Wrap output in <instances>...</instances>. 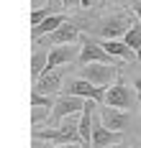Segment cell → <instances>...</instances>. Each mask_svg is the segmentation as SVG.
Segmentation results:
<instances>
[{"mask_svg": "<svg viewBox=\"0 0 141 148\" xmlns=\"http://www.w3.org/2000/svg\"><path fill=\"white\" fill-rule=\"evenodd\" d=\"M31 110H33V115H31V123H33V128H39V125H41L44 120H49V118H51L49 112H51L54 107H41V105H31Z\"/></svg>", "mask_w": 141, "mask_h": 148, "instance_id": "obj_16", "label": "cell"}, {"mask_svg": "<svg viewBox=\"0 0 141 148\" xmlns=\"http://www.w3.org/2000/svg\"><path fill=\"white\" fill-rule=\"evenodd\" d=\"M113 143H121V133L110 130L103 120H95L93 125V148H110Z\"/></svg>", "mask_w": 141, "mask_h": 148, "instance_id": "obj_9", "label": "cell"}, {"mask_svg": "<svg viewBox=\"0 0 141 148\" xmlns=\"http://www.w3.org/2000/svg\"><path fill=\"white\" fill-rule=\"evenodd\" d=\"M64 21V15H49L46 21H41L39 26H31V33H33V41H39V38H44V36H49V33H54V31L62 26Z\"/></svg>", "mask_w": 141, "mask_h": 148, "instance_id": "obj_13", "label": "cell"}, {"mask_svg": "<svg viewBox=\"0 0 141 148\" xmlns=\"http://www.w3.org/2000/svg\"><path fill=\"white\" fill-rule=\"evenodd\" d=\"M64 8H75V5H79V0H62Z\"/></svg>", "mask_w": 141, "mask_h": 148, "instance_id": "obj_22", "label": "cell"}, {"mask_svg": "<svg viewBox=\"0 0 141 148\" xmlns=\"http://www.w3.org/2000/svg\"><path fill=\"white\" fill-rule=\"evenodd\" d=\"M79 38V28L75 26V23H69V21H64L59 28L54 31V33H49V36H44V44H51V46H59V44H77ZM41 41V38H39Z\"/></svg>", "mask_w": 141, "mask_h": 148, "instance_id": "obj_8", "label": "cell"}, {"mask_svg": "<svg viewBox=\"0 0 141 148\" xmlns=\"http://www.w3.org/2000/svg\"><path fill=\"white\" fill-rule=\"evenodd\" d=\"M79 5H82V8H95L97 0H79Z\"/></svg>", "mask_w": 141, "mask_h": 148, "instance_id": "obj_20", "label": "cell"}, {"mask_svg": "<svg viewBox=\"0 0 141 148\" xmlns=\"http://www.w3.org/2000/svg\"><path fill=\"white\" fill-rule=\"evenodd\" d=\"M82 51V44H59V46H51L49 51V64H46V72H54L57 66H64L69 61H75Z\"/></svg>", "mask_w": 141, "mask_h": 148, "instance_id": "obj_6", "label": "cell"}, {"mask_svg": "<svg viewBox=\"0 0 141 148\" xmlns=\"http://www.w3.org/2000/svg\"><path fill=\"white\" fill-rule=\"evenodd\" d=\"M131 8H133V13L139 15V21H141V0H133V3H131Z\"/></svg>", "mask_w": 141, "mask_h": 148, "instance_id": "obj_19", "label": "cell"}, {"mask_svg": "<svg viewBox=\"0 0 141 148\" xmlns=\"http://www.w3.org/2000/svg\"><path fill=\"white\" fill-rule=\"evenodd\" d=\"M49 15H54V10H51V5H44V8H36L31 13V26H39L41 21H46Z\"/></svg>", "mask_w": 141, "mask_h": 148, "instance_id": "obj_17", "label": "cell"}, {"mask_svg": "<svg viewBox=\"0 0 141 148\" xmlns=\"http://www.w3.org/2000/svg\"><path fill=\"white\" fill-rule=\"evenodd\" d=\"M105 105H110V107H121V110H133L136 97H133V92L126 87L123 82H115V84H110L108 92H105Z\"/></svg>", "mask_w": 141, "mask_h": 148, "instance_id": "obj_7", "label": "cell"}, {"mask_svg": "<svg viewBox=\"0 0 141 148\" xmlns=\"http://www.w3.org/2000/svg\"><path fill=\"white\" fill-rule=\"evenodd\" d=\"M46 64H49V51H33V56H31V77L33 79H39L46 72Z\"/></svg>", "mask_w": 141, "mask_h": 148, "instance_id": "obj_14", "label": "cell"}, {"mask_svg": "<svg viewBox=\"0 0 141 148\" xmlns=\"http://www.w3.org/2000/svg\"><path fill=\"white\" fill-rule=\"evenodd\" d=\"M79 77H82V79H90L97 87H110V82H115V77H118V69H115V64L90 61V64H82Z\"/></svg>", "mask_w": 141, "mask_h": 148, "instance_id": "obj_1", "label": "cell"}, {"mask_svg": "<svg viewBox=\"0 0 141 148\" xmlns=\"http://www.w3.org/2000/svg\"><path fill=\"white\" fill-rule=\"evenodd\" d=\"M136 148H141V143H136Z\"/></svg>", "mask_w": 141, "mask_h": 148, "instance_id": "obj_25", "label": "cell"}, {"mask_svg": "<svg viewBox=\"0 0 141 148\" xmlns=\"http://www.w3.org/2000/svg\"><path fill=\"white\" fill-rule=\"evenodd\" d=\"M87 100L79 97V95H62L57 102H54V110H51V120L59 123L62 118H69V115H79L85 110Z\"/></svg>", "mask_w": 141, "mask_h": 148, "instance_id": "obj_4", "label": "cell"}, {"mask_svg": "<svg viewBox=\"0 0 141 148\" xmlns=\"http://www.w3.org/2000/svg\"><path fill=\"white\" fill-rule=\"evenodd\" d=\"M133 87H136V92L141 95V77H136V79H133Z\"/></svg>", "mask_w": 141, "mask_h": 148, "instance_id": "obj_23", "label": "cell"}, {"mask_svg": "<svg viewBox=\"0 0 141 148\" xmlns=\"http://www.w3.org/2000/svg\"><path fill=\"white\" fill-rule=\"evenodd\" d=\"M79 44H82V51H79L77 61L79 64H90V61H103V64H118V56H113V54H108L103 46H100V41H90V38H79Z\"/></svg>", "mask_w": 141, "mask_h": 148, "instance_id": "obj_3", "label": "cell"}, {"mask_svg": "<svg viewBox=\"0 0 141 148\" xmlns=\"http://www.w3.org/2000/svg\"><path fill=\"white\" fill-rule=\"evenodd\" d=\"M133 23L126 18V15L115 13V15H108V18H103V21H97V26H95V33L100 36V38H123L126 31L131 28Z\"/></svg>", "mask_w": 141, "mask_h": 148, "instance_id": "obj_2", "label": "cell"}, {"mask_svg": "<svg viewBox=\"0 0 141 148\" xmlns=\"http://www.w3.org/2000/svg\"><path fill=\"white\" fill-rule=\"evenodd\" d=\"M59 87H62V74L57 72V69H54V72H44L36 82H33V89L41 92V95H57Z\"/></svg>", "mask_w": 141, "mask_h": 148, "instance_id": "obj_12", "label": "cell"}, {"mask_svg": "<svg viewBox=\"0 0 141 148\" xmlns=\"http://www.w3.org/2000/svg\"><path fill=\"white\" fill-rule=\"evenodd\" d=\"M110 148H128V146H126V143H113Z\"/></svg>", "mask_w": 141, "mask_h": 148, "instance_id": "obj_24", "label": "cell"}, {"mask_svg": "<svg viewBox=\"0 0 141 148\" xmlns=\"http://www.w3.org/2000/svg\"><path fill=\"white\" fill-rule=\"evenodd\" d=\"M105 92L108 87H97L93 84L90 79H72L67 87H64V95H79V97H85V100H95V102H105Z\"/></svg>", "mask_w": 141, "mask_h": 148, "instance_id": "obj_5", "label": "cell"}, {"mask_svg": "<svg viewBox=\"0 0 141 148\" xmlns=\"http://www.w3.org/2000/svg\"><path fill=\"white\" fill-rule=\"evenodd\" d=\"M100 120L108 125L110 130H126L128 128V110H121V107H110L105 105L103 110H100Z\"/></svg>", "mask_w": 141, "mask_h": 148, "instance_id": "obj_10", "label": "cell"}, {"mask_svg": "<svg viewBox=\"0 0 141 148\" xmlns=\"http://www.w3.org/2000/svg\"><path fill=\"white\" fill-rule=\"evenodd\" d=\"M51 148H79V143H64V146H59V143H54Z\"/></svg>", "mask_w": 141, "mask_h": 148, "instance_id": "obj_21", "label": "cell"}, {"mask_svg": "<svg viewBox=\"0 0 141 148\" xmlns=\"http://www.w3.org/2000/svg\"><path fill=\"white\" fill-rule=\"evenodd\" d=\"M123 41H126V44H128V46H131V49H133V51L141 56V23H133L131 28L126 31Z\"/></svg>", "mask_w": 141, "mask_h": 148, "instance_id": "obj_15", "label": "cell"}, {"mask_svg": "<svg viewBox=\"0 0 141 148\" xmlns=\"http://www.w3.org/2000/svg\"><path fill=\"white\" fill-rule=\"evenodd\" d=\"M100 46H103L108 54L118 56L121 61H136V59H139V54L126 44L123 38H100Z\"/></svg>", "mask_w": 141, "mask_h": 148, "instance_id": "obj_11", "label": "cell"}, {"mask_svg": "<svg viewBox=\"0 0 141 148\" xmlns=\"http://www.w3.org/2000/svg\"><path fill=\"white\" fill-rule=\"evenodd\" d=\"M57 100H51V95H41V92H31V105H41V107H54Z\"/></svg>", "mask_w": 141, "mask_h": 148, "instance_id": "obj_18", "label": "cell"}]
</instances>
